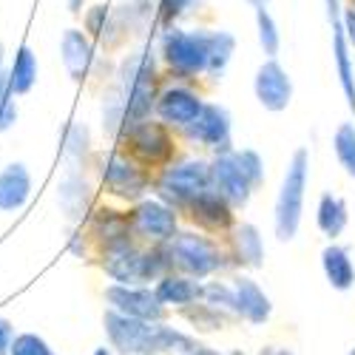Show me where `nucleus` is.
I'll use <instances>...</instances> for the list:
<instances>
[{"label":"nucleus","instance_id":"nucleus-43","mask_svg":"<svg viewBox=\"0 0 355 355\" xmlns=\"http://www.w3.org/2000/svg\"><path fill=\"white\" fill-rule=\"evenodd\" d=\"M248 3H250L253 9H261V6H264V9H268V6L273 3V0H248Z\"/></svg>","mask_w":355,"mask_h":355},{"label":"nucleus","instance_id":"nucleus-13","mask_svg":"<svg viewBox=\"0 0 355 355\" xmlns=\"http://www.w3.org/2000/svg\"><path fill=\"white\" fill-rule=\"evenodd\" d=\"M253 94L259 105L270 114H282L293 103V77L276 57H264V63L256 69L253 77Z\"/></svg>","mask_w":355,"mask_h":355},{"label":"nucleus","instance_id":"nucleus-40","mask_svg":"<svg viewBox=\"0 0 355 355\" xmlns=\"http://www.w3.org/2000/svg\"><path fill=\"white\" fill-rule=\"evenodd\" d=\"M344 32H347L349 46L355 49V12L352 9H344Z\"/></svg>","mask_w":355,"mask_h":355},{"label":"nucleus","instance_id":"nucleus-29","mask_svg":"<svg viewBox=\"0 0 355 355\" xmlns=\"http://www.w3.org/2000/svg\"><path fill=\"white\" fill-rule=\"evenodd\" d=\"M233 51H236V37L230 32H211V54H208V74L211 77H222L225 69L233 60Z\"/></svg>","mask_w":355,"mask_h":355},{"label":"nucleus","instance_id":"nucleus-35","mask_svg":"<svg viewBox=\"0 0 355 355\" xmlns=\"http://www.w3.org/2000/svg\"><path fill=\"white\" fill-rule=\"evenodd\" d=\"M9 355H57V352L49 347V341L43 336H37V333H20V336H15Z\"/></svg>","mask_w":355,"mask_h":355},{"label":"nucleus","instance_id":"nucleus-21","mask_svg":"<svg viewBox=\"0 0 355 355\" xmlns=\"http://www.w3.org/2000/svg\"><path fill=\"white\" fill-rule=\"evenodd\" d=\"M60 54H63V66L69 77L74 83H83L94 63V46L88 40V35L80 32V28H66L60 40Z\"/></svg>","mask_w":355,"mask_h":355},{"label":"nucleus","instance_id":"nucleus-6","mask_svg":"<svg viewBox=\"0 0 355 355\" xmlns=\"http://www.w3.org/2000/svg\"><path fill=\"white\" fill-rule=\"evenodd\" d=\"M154 188H157L159 199H165L168 205H173V208L182 214V208L196 193L211 188V162L199 159V157L173 159L168 168L159 171Z\"/></svg>","mask_w":355,"mask_h":355},{"label":"nucleus","instance_id":"nucleus-33","mask_svg":"<svg viewBox=\"0 0 355 355\" xmlns=\"http://www.w3.org/2000/svg\"><path fill=\"white\" fill-rule=\"evenodd\" d=\"M85 182L80 180V176H69V180L63 182L60 188V205L69 219H80L85 216Z\"/></svg>","mask_w":355,"mask_h":355},{"label":"nucleus","instance_id":"nucleus-19","mask_svg":"<svg viewBox=\"0 0 355 355\" xmlns=\"http://www.w3.org/2000/svg\"><path fill=\"white\" fill-rule=\"evenodd\" d=\"M230 239V261L239 264V268H250L259 270L264 268V242L256 225L250 222H236V227L227 233Z\"/></svg>","mask_w":355,"mask_h":355},{"label":"nucleus","instance_id":"nucleus-32","mask_svg":"<svg viewBox=\"0 0 355 355\" xmlns=\"http://www.w3.org/2000/svg\"><path fill=\"white\" fill-rule=\"evenodd\" d=\"M202 302L222 310L230 318L233 315L239 318V310H236V290L230 282H205L202 284Z\"/></svg>","mask_w":355,"mask_h":355},{"label":"nucleus","instance_id":"nucleus-12","mask_svg":"<svg viewBox=\"0 0 355 355\" xmlns=\"http://www.w3.org/2000/svg\"><path fill=\"white\" fill-rule=\"evenodd\" d=\"M202 108H205V97L196 92V88H191L185 83H176V85H168L159 92L154 114H157V120L165 123L168 128L185 131L202 114Z\"/></svg>","mask_w":355,"mask_h":355},{"label":"nucleus","instance_id":"nucleus-11","mask_svg":"<svg viewBox=\"0 0 355 355\" xmlns=\"http://www.w3.org/2000/svg\"><path fill=\"white\" fill-rule=\"evenodd\" d=\"M185 137L214 154L233 151V125H230V111L219 103H205L202 114L185 128Z\"/></svg>","mask_w":355,"mask_h":355},{"label":"nucleus","instance_id":"nucleus-41","mask_svg":"<svg viewBox=\"0 0 355 355\" xmlns=\"http://www.w3.org/2000/svg\"><path fill=\"white\" fill-rule=\"evenodd\" d=\"M193 352H196V355H225V352H219V349H214V347H205V344H199Z\"/></svg>","mask_w":355,"mask_h":355},{"label":"nucleus","instance_id":"nucleus-37","mask_svg":"<svg viewBox=\"0 0 355 355\" xmlns=\"http://www.w3.org/2000/svg\"><path fill=\"white\" fill-rule=\"evenodd\" d=\"M85 145H88V131H85V125H74V128H71V137H69V145H66V151H69V154H83Z\"/></svg>","mask_w":355,"mask_h":355},{"label":"nucleus","instance_id":"nucleus-39","mask_svg":"<svg viewBox=\"0 0 355 355\" xmlns=\"http://www.w3.org/2000/svg\"><path fill=\"white\" fill-rule=\"evenodd\" d=\"M3 60H6V54H3V46H0V111H3V105L12 100V92H9V74L3 69Z\"/></svg>","mask_w":355,"mask_h":355},{"label":"nucleus","instance_id":"nucleus-22","mask_svg":"<svg viewBox=\"0 0 355 355\" xmlns=\"http://www.w3.org/2000/svg\"><path fill=\"white\" fill-rule=\"evenodd\" d=\"M32 196V176L23 162H12L0 171V211H20Z\"/></svg>","mask_w":355,"mask_h":355},{"label":"nucleus","instance_id":"nucleus-28","mask_svg":"<svg viewBox=\"0 0 355 355\" xmlns=\"http://www.w3.org/2000/svg\"><path fill=\"white\" fill-rule=\"evenodd\" d=\"M182 315L191 321V327L196 333H219L225 330V324L230 315H225L222 310L211 307V304H205V302H196L191 307H182Z\"/></svg>","mask_w":355,"mask_h":355},{"label":"nucleus","instance_id":"nucleus-26","mask_svg":"<svg viewBox=\"0 0 355 355\" xmlns=\"http://www.w3.org/2000/svg\"><path fill=\"white\" fill-rule=\"evenodd\" d=\"M37 83V57L28 46H20L15 54V66L9 71V92L12 94H28Z\"/></svg>","mask_w":355,"mask_h":355},{"label":"nucleus","instance_id":"nucleus-30","mask_svg":"<svg viewBox=\"0 0 355 355\" xmlns=\"http://www.w3.org/2000/svg\"><path fill=\"white\" fill-rule=\"evenodd\" d=\"M333 154L344 168V173L349 180H355V125L352 123H341L333 131Z\"/></svg>","mask_w":355,"mask_h":355},{"label":"nucleus","instance_id":"nucleus-2","mask_svg":"<svg viewBox=\"0 0 355 355\" xmlns=\"http://www.w3.org/2000/svg\"><path fill=\"white\" fill-rule=\"evenodd\" d=\"M307 182H310V154L307 148H295L284 168L282 185L276 193V208H273V227L279 242H293L302 227Z\"/></svg>","mask_w":355,"mask_h":355},{"label":"nucleus","instance_id":"nucleus-7","mask_svg":"<svg viewBox=\"0 0 355 355\" xmlns=\"http://www.w3.org/2000/svg\"><path fill=\"white\" fill-rule=\"evenodd\" d=\"M171 131L173 128H168L165 123L148 116V120H142V123L128 125L120 134V139L128 148V157H134L142 168L162 171L176 159V139H173Z\"/></svg>","mask_w":355,"mask_h":355},{"label":"nucleus","instance_id":"nucleus-44","mask_svg":"<svg viewBox=\"0 0 355 355\" xmlns=\"http://www.w3.org/2000/svg\"><path fill=\"white\" fill-rule=\"evenodd\" d=\"M94 355H114V349H111V347H97Z\"/></svg>","mask_w":355,"mask_h":355},{"label":"nucleus","instance_id":"nucleus-17","mask_svg":"<svg viewBox=\"0 0 355 355\" xmlns=\"http://www.w3.org/2000/svg\"><path fill=\"white\" fill-rule=\"evenodd\" d=\"M230 284L236 290V310H239V318L253 324V327H261V324L273 315L270 295L264 293L261 284L248 273H236L230 279Z\"/></svg>","mask_w":355,"mask_h":355},{"label":"nucleus","instance_id":"nucleus-24","mask_svg":"<svg viewBox=\"0 0 355 355\" xmlns=\"http://www.w3.org/2000/svg\"><path fill=\"white\" fill-rule=\"evenodd\" d=\"M92 233L103 242V248L120 245V242H134L131 214L114 211V208H100V211L92 216Z\"/></svg>","mask_w":355,"mask_h":355},{"label":"nucleus","instance_id":"nucleus-45","mask_svg":"<svg viewBox=\"0 0 355 355\" xmlns=\"http://www.w3.org/2000/svg\"><path fill=\"white\" fill-rule=\"evenodd\" d=\"M69 3H71V6H74V9H77V6H80V0H69Z\"/></svg>","mask_w":355,"mask_h":355},{"label":"nucleus","instance_id":"nucleus-1","mask_svg":"<svg viewBox=\"0 0 355 355\" xmlns=\"http://www.w3.org/2000/svg\"><path fill=\"white\" fill-rule=\"evenodd\" d=\"M103 327L111 349L120 355H188L199 347L196 336L168 321H142L116 310H105Z\"/></svg>","mask_w":355,"mask_h":355},{"label":"nucleus","instance_id":"nucleus-8","mask_svg":"<svg viewBox=\"0 0 355 355\" xmlns=\"http://www.w3.org/2000/svg\"><path fill=\"white\" fill-rule=\"evenodd\" d=\"M103 185L108 188V193L137 205L151 191V176L134 157L123 151H111L103 159Z\"/></svg>","mask_w":355,"mask_h":355},{"label":"nucleus","instance_id":"nucleus-38","mask_svg":"<svg viewBox=\"0 0 355 355\" xmlns=\"http://www.w3.org/2000/svg\"><path fill=\"white\" fill-rule=\"evenodd\" d=\"M12 341H15V327H12V321L0 315V355H9Z\"/></svg>","mask_w":355,"mask_h":355},{"label":"nucleus","instance_id":"nucleus-25","mask_svg":"<svg viewBox=\"0 0 355 355\" xmlns=\"http://www.w3.org/2000/svg\"><path fill=\"white\" fill-rule=\"evenodd\" d=\"M347 222H349L347 202L341 196H336V193H321V199L315 205V225H318V230L327 236L330 242H336L338 236L344 233Z\"/></svg>","mask_w":355,"mask_h":355},{"label":"nucleus","instance_id":"nucleus-14","mask_svg":"<svg viewBox=\"0 0 355 355\" xmlns=\"http://www.w3.org/2000/svg\"><path fill=\"white\" fill-rule=\"evenodd\" d=\"M105 302L111 310L142 318V321H165L168 307L157 299V293L151 287H139V284H108L105 287Z\"/></svg>","mask_w":355,"mask_h":355},{"label":"nucleus","instance_id":"nucleus-42","mask_svg":"<svg viewBox=\"0 0 355 355\" xmlns=\"http://www.w3.org/2000/svg\"><path fill=\"white\" fill-rule=\"evenodd\" d=\"M264 355H295V352H290V349H273V347H268V349H261Z\"/></svg>","mask_w":355,"mask_h":355},{"label":"nucleus","instance_id":"nucleus-18","mask_svg":"<svg viewBox=\"0 0 355 355\" xmlns=\"http://www.w3.org/2000/svg\"><path fill=\"white\" fill-rule=\"evenodd\" d=\"M103 270L114 284H139L142 282V250L134 242L103 248Z\"/></svg>","mask_w":355,"mask_h":355},{"label":"nucleus","instance_id":"nucleus-9","mask_svg":"<svg viewBox=\"0 0 355 355\" xmlns=\"http://www.w3.org/2000/svg\"><path fill=\"white\" fill-rule=\"evenodd\" d=\"M131 227H134V236H139V239L151 242V245L171 242L176 230H180V211L159 196H145L134 205Z\"/></svg>","mask_w":355,"mask_h":355},{"label":"nucleus","instance_id":"nucleus-27","mask_svg":"<svg viewBox=\"0 0 355 355\" xmlns=\"http://www.w3.org/2000/svg\"><path fill=\"white\" fill-rule=\"evenodd\" d=\"M173 270V256L168 242H154L142 250V282H159L165 273Z\"/></svg>","mask_w":355,"mask_h":355},{"label":"nucleus","instance_id":"nucleus-4","mask_svg":"<svg viewBox=\"0 0 355 355\" xmlns=\"http://www.w3.org/2000/svg\"><path fill=\"white\" fill-rule=\"evenodd\" d=\"M168 248L173 256V270L193 276L199 282L222 273L230 264V253L219 248L214 236L202 233V230H176Z\"/></svg>","mask_w":355,"mask_h":355},{"label":"nucleus","instance_id":"nucleus-5","mask_svg":"<svg viewBox=\"0 0 355 355\" xmlns=\"http://www.w3.org/2000/svg\"><path fill=\"white\" fill-rule=\"evenodd\" d=\"M123 88H125V128L142 123L154 114L159 97V71L154 63V54H134L123 63Z\"/></svg>","mask_w":355,"mask_h":355},{"label":"nucleus","instance_id":"nucleus-36","mask_svg":"<svg viewBox=\"0 0 355 355\" xmlns=\"http://www.w3.org/2000/svg\"><path fill=\"white\" fill-rule=\"evenodd\" d=\"M199 3L202 0H159V23L173 26V20H180L182 15H188Z\"/></svg>","mask_w":355,"mask_h":355},{"label":"nucleus","instance_id":"nucleus-3","mask_svg":"<svg viewBox=\"0 0 355 355\" xmlns=\"http://www.w3.org/2000/svg\"><path fill=\"white\" fill-rule=\"evenodd\" d=\"M208 54H211V32L205 28H180L168 26L159 37V60L176 80H196L208 74Z\"/></svg>","mask_w":355,"mask_h":355},{"label":"nucleus","instance_id":"nucleus-48","mask_svg":"<svg viewBox=\"0 0 355 355\" xmlns=\"http://www.w3.org/2000/svg\"><path fill=\"white\" fill-rule=\"evenodd\" d=\"M259 355H264V352H259Z\"/></svg>","mask_w":355,"mask_h":355},{"label":"nucleus","instance_id":"nucleus-16","mask_svg":"<svg viewBox=\"0 0 355 355\" xmlns=\"http://www.w3.org/2000/svg\"><path fill=\"white\" fill-rule=\"evenodd\" d=\"M211 188L219 191L233 208H245V205L250 202L253 185L245 176L239 159H236V148L233 151H225V154H214V159H211Z\"/></svg>","mask_w":355,"mask_h":355},{"label":"nucleus","instance_id":"nucleus-15","mask_svg":"<svg viewBox=\"0 0 355 355\" xmlns=\"http://www.w3.org/2000/svg\"><path fill=\"white\" fill-rule=\"evenodd\" d=\"M324 9H327L330 35H333L336 74H338V83H341L344 100H347L349 111L355 114V63H352V54H349L347 32H344V9H341V0H324Z\"/></svg>","mask_w":355,"mask_h":355},{"label":"nucleus","instance_id":"nucleus-23","mask_svg":"<svg viewBox=\"0 0 355 355\" xmlns=\"http://www.w3.org/2000/svg\"><path fill=\"white\" fill-rule=\"evenodd\" d=\"M321 270L327 284L338 293H347L355 287V261L349 256V248L330 242L327 248L321 250Z\"/></svg>","mask_w":355,"mask_h":355},{"label":"nucleus","instance_id":"nucleus-34","mask_svg":"<svg viewBox=\"0 0 355 355\" xmlns=\"http://www.w3.org/2000/svg\"><path fill=\"white\" fill-rule=\"evenodd\" d=\"M236 159H239V165H242L245 176L250 180L253 191L261 188V185H264V176H268V173H264V159H261V154L253 151V148H236Z\"/></svg>","mask_w":355,"mask_h":355},{"label":"nucleus","instance_id":"nucleus-31","mask_svg":"<svg viewBox=\"0 0 355 355\" xmlns=\"http://www.w3.org/2000/svg\"><path fill=\"white\" fill-rule=\"evenodd\" d=\"M256 15V37H259V46L264 51V57H276L279 49H282V32H279V23L276 17L270 15V9H253Z\"/></svg>","mask_w":355,"mask_h":355},{"label":"nucleus","instance_id":"nucleus-20","mask_svg":"<svg viewBox=\"0 0 355 355\" xmlns=\"http://www.w3.org/2000/svg\"><path fill=\"white\" fill-rule=\"evenodd\" d=\"M154 293L165 307L182 310V307H191V304L202 302V282L193 279V276H185L180 270H171L154 284Z\"/></svg>","mask_w":355,"mask_h":355},{"label":"nucleus","instance_id":"nucleus-46","mask_svg":"<svg viewBox=\"0 0 355 355\" xmlns=\"http://www.w3.org/2000/svg\"><path fill=\"white\" fill-rule=\"evenodd\" d=\"M349 9H352V12H355V0H349Z\"/></svg>","mask_w":355,"mask_h":355},{"label":"nucleus","instance_id":"nucleus-10","mask_svg":"<svg viewBox=\"0 0 355 355\" xmlns=\"http://www.w3.org/2000/svg\"><path fill=\"white\" fill-rule=\"evenodd\" d=\"M182 214L188 216L191 225H196V230L208 233V236H225L236 227V208L214 188H205L202 193H196Z\"/></svg>","mask_w":355,"mask_h":355},{"label":"nucleus","instance_id":"nucleus-47","mask_svg":"<svg viewBox=\"0 0 355 355\" xmlns=\"http://www.w3.org/2000/svg\"><path fill=\"white\" fill-rule=\"evenodd\" d=\"M347 355H355V347H352V349H349V352H347Z\"/></svg>","mask_w":355,"mask_h":355}]
</instances>
